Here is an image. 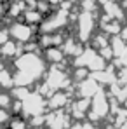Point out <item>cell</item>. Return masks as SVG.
I'll use <instances>...</instances> for the list:
<instances>
[{"label":"cell","instance_id":"obj_1","mask_svg":"<svg viewBox=\"0 0 127 129\" xmlns=\"http://www.w3.org/2000/svg\"><path fill=\"white\" fill-rule=\"evenodd\" d=\"M68 19V11L66 9H61V11H58L54 16H51L47 21L42 24V30L44 31H54V30H58V28H61L64 23Z\"/></svg>","mask_w":127,"mask_h":129},{"label":"cell","instance_id":"obj_4","mask_svg":"<svg viewBox=\"0 0 127 129\" xmlns=\"http://www.w3.org/2000/svg\"><path fill=\"white\" fill-rule=\"evenodd\" d=\"M23 16H24L26 24H35V23H40V21H42V12H40V11H37V9H28Z\"/></svg>","mask_w":127,"mask_h":129},{"label":"cell","instance_id":"obj_9","mask_svg":"<svg viewBox=\"0 0 127 129\" xmlns=\"http://www.w3.org/2000/svg\"><path fill=\"white\" fill-rule=\"evenodd\" d=\"M9 119V115H7V112H4V110H0V122L2 120H7Z\"/></svg>","mask_w":127,"mask_h":129},{"label":"cell","instance_id":"obj_3","mask_svg":"<svg viewBox=\"0 0 127 129\" xmlns=\"http://www.w3.org/2000/svg\"><path fill=\"white\" fill-rule=\"evenodd\" d=\"M78 26H80V30H82V37H87L89 35V31L92 30V26H94V19H92V16L89 14V12H84V14H80V18H78Z\"/></svg>","mask_w":127,"mask_h":129},{"label":"cell","instance_id":"obj_10","mask_svg":"<svg viewBox=\"0 0 127 129\" xmlns=\"http://www.w3.org/2000/svg\"><path fill=\"white\" fill-rule=\"evenodd\" d=\"M120 39H122V40H127V28H124V30H122V33H120Z\"/></svg>","mask_w":127,"mask_h":129},{"label":"cell","instance_id":"obj_7","mask_svg":"<svg viewBox=\"0 0 127 129\" xmlns=\"http://www.w3.org/2000/svg\"><path fill=\"white\" fill-rule=\"evenodd\" d=\"M47 56H49V59H52V61H59L61 59V52H58V51H49L47 52Z\"/></svg>","mask_w":127,"mask_h":129},{"label":"cell","instance_id":"obj_5","mask_svg":"<svg viewBox=\"0 0 127 129\" xmlns=\"http://www.w3.org/2000/svg\"><path fill=\"white\" fill-rule=\"evenodd\" d=\"M105 28H106V31H110V33H118V31H120L118 23H115V21H111L110 24H106Z\"/></svg>","mask_w":127,"mask_h":129},{"label":"cell","instance_id":"obj_8","mask_svg":"<svg viewBox=\"0 0 127 129\" xmlns=\"http://www.w3.org/2000/svg\"><path fill=\"white\" fill-rule=\"evenodd\" d=\"M9 103H11V100H9L7 96H4V94H2V96H0V107H7Z\"/></svg>","mask_w":127,"mask_h":129},{"label":"cell","instance_id":"obj_6","mask_svg":"<svg viewBox=\"0 0 127 129\" xmlns=\"http://www.w3.org/2000/svg\"><path fill=\"white\" fill-rule=\"evenodd\" d=\"M82 7L85 9V12H89V11H92L96 7V4H94V0H84L82 2Z\"/></svg>","mask_w":127,"mask_h":129},{"label":"cell","instance_id":"obj_2","mask_svg":"<svg viewBox=\"0 0 127 129\" xmlns=\"http://www.w3.org/2000/svg\"><path fill=\"white\" fill-rule=\"evenodd\" d=\"M9 33L18 40V42H24L31 37V26L26 24V23H14L11 28H9Z\"/></svg>","mask_w":127,"mask_h":129}]
</instances>
